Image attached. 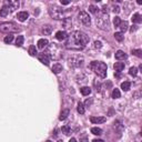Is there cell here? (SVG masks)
I'll return each mask as SVG.
<instances>
[{
    "label": "cell",
    "instance_id": "1",
    "mask_svg": "<svg viewBox=\"0 0 142 142\" xmlns=\"http://www.w3.org/2000/svg\"><path fill=\"white\" fill-rule=\"evenodd\" d=\"M90 38L82 31H73L66 41V48L71 50H81L88 44Z\"/></svg>",
    "mask_w": 142,
    "mask_h": 142
},
{
    "label": "cell",
    "instance_id": "2",
    "mask_svg": "<svg viewBox=\"0 0 142 142\" xmlns=\"http://www.w3.org/2000/svg\"><path fill=\"white\" fill-rule=\"evenodd\" d=\"M96 25L97 27L102 30H109V28H110V20H109V15H108V11L106 10V7H103L97 13Z\"/></svg>",
    "mask_w": 142,
    "mask_h": 142
},
{
    "label": "cell",
    "instance_id": "3",
    "mask_svg": "<svg viewBox=\"0 0 142 142\" xmlns=\"http://www.w3.org/2000/svg\"><path fill=\"white\" fill-rule=\"evenodd\" d=\"M90 68L94 71L97 75H99L100 78H106V65L105 62H101V61H92L90 63Z\"/></svg>",
    "mask_w": 142,
    "mask_h": 142
},
{
    "label": "cell",
    "instance_id": "4",
    "mask_svg": "<svg viewBox=\"0 0 142 142\" xmlns=\"http://www.w3.org/2000/svg\"><path fill=\"white\" fill-rule=\"evenodd\" d=\"M47 56L49 59L52 60H59L61 58V49L57 43H51L50 46H47Z\"/></svg>",
    "mask_w": 142,
    "mask_h": 142
},
{
    "label": "cell",
    "instance_id": "5",
    "mask_svg": "<svg viewBox=\"0 0 142 142\" xmlns=\"http://www.w3.org/2000/svg\"><path fill=\"white\" fill-rule=\"evenodd\" d=\"M49 15L54 20H63V18H65V11L60 7L53 6L49 8Z\"/></svg>",
    "mask_w": 142,
    "mask_h": 142
},
{
    "label": "cell",
    "instance_id": "6",
    "mask_svg": "<svg viewBox=\"0 0 142 142\" xmlns=\"http://www.w3.org/2000/svg\"><path fill=\"white\" fill-rule=\"evenodd\" d=\"M0 31L4 32V34L12 35L13 32L20 31V29H19V28L13 22H3V23L0 25Z\"/></svg>",
    "mask_w": 142,
    "mask_h": 142
},
{
    "label": "cell",
    "instance_id": "7",
    "mask_svg": "<svg viewBox=\"0 0 142 142\" xmlns=\"http://www.w3.org/2000/svg\"><path fill=\"white\" fill-rule=\"evenodd\" d=\"M78 19L86 27H90V25H91V18H90L89 13L86 11H80L79 15H78Z\"/></svg>",
    "mask_w": 142,
    "mask_h": 142
},
{
    "label": "cell",
    "instance_id": "8",
    "mask_svg": "<svg viewBox=\"0 0 142 142\" xmlns=\"http://www.w3.org/2000/svg\"><path fill=\"white\" fill-rule=\"evenodd\" d=\"M69 66L73 68H77V67H81L83 65V57L81 56H74V57H71L69 58Z\"/></svg>",
    "mask_w": 142,
    "mask_h": 142
},
{
    "label": "cell",
    "instance_id": "9",
    "mask_svg": "<svg viewBox=\"0 0 142 142\" xmlns=\"http://www.w3.org/2000/svg\"><path fill=\"white\" fill-rule=\"evenodd\" d=\"M4 6L8 9H10L11 11H15L16 9L19 8L20 3H19V1H16V0H10V1H4Z\"/></svg>",
    "mask_w": 142,
    "mask_h": 142
},
{
    "label": "cell",
    "instance_id": "10",
    "mask_svg": "<svg viewBox=\"0 0 142 142\" xmlns=\"http://www.w3.org/2000/svg\"><path fill=\"white\" fill-rule=\"evenodd\" d=\"M90 121L93 124H99V123H103L106 121V119L105 117H91L90 118Z\"/></svg>",
    "mask_w": 142,
    "mask_h": 142
},
{
    "label": "cell",
    "instance_id": "11",
    "mask_svg": "<svg viewBox=\"0 0 142 142\" xmlns=\"http://www.w3.org/2000/svg\"><path fill=\"white\" fill-rule=\"evenodd\" d=\"M38 59H39V61H40V62H42L43 65L49 66V62H50V59H49V57L47 56V54H44V53L39 54V56H38Z\"/></svg>",
    "mask_w": 142,
    "mask_h": 142
},
{
    "label": "cell",
    "instance_id": "12",
    "mask_svg": "<svg viewBox=\"0 0 142 142\" xmlns=\"http://www.w3.org/2000/svg\"><path fill=\"white\" fill-rule=\"evenodd\" d=\"M17 18L19 21H26L29 18V13H28L27 11H21V12H18Z\"/></svg>",
    "mask_w": 142,
    "mask_h": 142
},
{
    "label": "cell",
    "instance_id": "13",
    "mask_svg": "<svg viewBox=\"0 0 142 142\" xmlns=\"http://www.w3.org/2000/svg\"><path fill=\"white\" fill-rule=\"evenodd\" d=\"M41 32H42L43 35H46V36L51 35V32H52V27H51L50 25L43 26V27H42V29H41Z\"/></svg>",
    "mask_w": 142,
    "mask_h": 142
},
{
    "label": "cell",
    "instance_id": "14",
    "mask_svg": "<svg viewBox=\"0 0 142 142\" xmlns=\"http://www.w3.org/2000/svg\"><path fill=\"white\" fill-rule=\"evenodd\" d=\"M48 43H49V41L47 39H40L37 44H38V48L39 49H44V48H47Z\"/></svg>",
    "mask_w": 142,
    "mask_h": 142
},
{
    "label": "cell",
    "instance_id": "15",
    "mask_svg": "<svg viewBox=\"0 0 142 142\" xmlns=\"http://www.w3.org/2000/svg\"><path fill=\"white\" fill-rule=\"evenodd\" d=\"M67 32L66 31H58L56 34V38L58 40H60V41H62V40H66L67 39Z\"/></svg>",
    "mask_w": 142,
    "mask_h": 142
},
{
    "label": "cell",
    "instance_id": "16",
    "mask_svg": "<svg viewBox=\"0 0 142 142\" xmlns=\"http://www.w3.org/2000/svg\"><path fill=\"white\" fill-rule=\"evenodd\" d=\"M115 59H118V60H124V59H127V54L122 50H118L115 52Z\"/></svg>",
    "mask_w": 142,
    "mask_h": 142
},
{
    "label": "cell",
    "instance_id": "17",
    "mask_svg": "<svg viewBox=\"0 0 142 142\" xmlns=\"http://www.w3.org/2000/svg\"><path fill=\"white\" fill-rule=\"evenodd\" d=\"M62 25L63 27L66 28V29H69L71 28V26H72V20H71V18H65L62 21Z\"/></svg>",
    "mask_w": 142,
    "mask_h": 142
},
{
    "label": "cell",
    "instance_id": "18",
    "mask_svg": "<svg viewBox=\"0 0 142 142\" xmlns=\"http://www.w3.org/2000/svg\"><path fill=\"white\" fill-rule=\"evenodd\" d=\"M52 71H53V73H56V74L60 73L61 71H62V65H60V63H54L53 67H52Z\"/></svg>",
    "mask_w": 142,
    "mask_h": 142
},
{
    "label": "cell",
    "instance_id": "19",
    "mask_svg": "<svg viewBox=\"0 0 142 142\" xmlns=\"http://www.w3.org/2000/svg\"><path fill=\"white\" fill-rule=\"evenodd\" d=\"M132 22L133 23H141L142 22V16L140 13H134L132 17Z\"/></svg>",
    "mask_w": 142,
    "mask_h": 142
},
{
    "label": "cell",
    "instance_id": "20",
    "mask_svg": "<svg viewBox=\"0 0 142 142\" xmlns=\"http://www.w3.org/2000/svg\"><path fill=\"white\" fill-rule=\"evenodd\" d=\"M69 114H70V110H69V109H65V110L60 113V117H59V119H60L61 121H62V120H66Z\"/></svg>",
    "mask_w": 142,
    "mask_h": 142
},
{
    "label": "cell",
    "instance_id": "21",
    "mask_svg": "<svg viewBox=\"0 0 142 142\" xmlns=\"http://www.w3.org/2000/svg\"><path fill=\"white\" fill-rule=\"evenodd\" d=\"M124 69V63L123 62H115L114 63V70L117 72H121Z\"/></svg>",
    "mask_w": 142,
    "mask_h": 142
},
{
    "label": "cell",
    "instance_id": "22",
    "mask_svg": "<svg viewBox=\"0 0 142 142\" xmlns=\"http://www.w3.org/2000/svg\"><path fill=\"white\" fill-rule=\"evenodd\" d=\"M91 133L94 134V136H101L102 134V129H100L98 127H93L91 128Z\"/></svg>",
    "mask_w": 142,
    "mask_h": 142
},
{
    "label": "cell",
    "instance_id": "23",
    "mask_svg": "<svg viewBox=\"0 0 142 142\" xmlns=\"http://www.w3.org/2000/svg\"><path fill=\"white\" fill-rule=\"evenodd\" d=\"M128 27H129V26H128V22H127V21H121V23H120V26H119L118 28H120L121 32L123 34L124 31H127V30H128Z\"/></svg>",
    "mask_w": 142,
    "mask_h": 142
},
{
    "label": "cell",
    "instance_id": "24",
    "mask_svg": "<svg viewBox=\"0 0 142 142\" xmlns=\"http://www.w3.org/2000/svg\"><path fill=\"white\" fill-rule=\"evenodd\" d=\"M80 91H81L82 96H89V94L91 93V89H90L89 87H82V88L80 89Z\"/></svg>",
    "mask_w": 142,
    "mask_h": 142
},
{
    "label": "cell",
    "instance_id": "25",
    "mask_svg": "<svg viewBox=\"0 0 142 142\" xmlns=\"http://www.w3.org/2000/svg\"><path fill=\"white\" fill-rule=\"evenodd\" d=\"M130 87H131V83H130L129 81H124L121 83V89L123 90V91H129Z\"/></svg>",
    "mask_w": 142,
    "mask_h": 142
},
{
    "label": "cell",
    "instance_id": "26",
    "mask_svg": "<svg viewBox=\"0 0 142 142\" xmlns=\"http://www.w3.org/2000/svg\"><path fill=\"white\" fill-rule=\"evenodd\" d=\"M8 13H9V9L7 8L6 6H3L1 9H0V16H1V17H7Z\"/></svg>",
    "mask_w": 142,
    "mask_h": 142
},
{
    "label": "cell",
    "instance_id": "27",
    "mask_svg": "<svg viewBox=\"0 0 142 142\" xmlns=\"http://www.w3.org/2000/svg\"><path fill=\"white\" fill-rule=\"evenodd\" d=\"M77 110H78V112L80 113V114H83L84 112H86V108H84V106H83V103H81V102H79L78 103V106H77Z\"/></svg>",
    "mask_w": 142,
    "mask_h": 142
},
{
    "label": "cell",
    "instance_id": "28",
    "mask_svg": "<svg viewBox=\"0 0 142 142\" xmlns=\"http://www.w3.org/2000/svg\"><path fill=\"white\" fill-rule=\"evenodd\" d=\"M61 131H62V133H65L66 136H68V134L71 133V128L69 125H63V127L61 128Z\"/></svg>",
    "mask_w": 142,
    "mask_h": 142
},
{
    "label": "cell",
    "instance_id": "29",
    "mask_svg": "<svg viewBox=\"0 0 142 142\" xmlns=\"http://www.w3.org/2000/svg\"><path fill=\"white\" fill-rule=\"evenodd\" d=\"M111 96H112V98L113 99H118V98H120V97H121V93H120V90L119 89H113V91H112V94H111Z\"/></svg>",
    "mask_w": 142,
    "mask_h": 142
},
{
    "label": "cell",
    "instance_id": "30",
    "mask_svg": "<svg viewBox=\"0 0 142 142\" xmlns=\"http://www.w3.org/2000/svg\"><path fill=\"white\" fill-rule=\"evenodd\" d=\"M23 40H25L23 36H18L17 40H16V44H17L18 47H21V46L23 44Z\"/></svg>",
    "mask_w": 142,
    "mask_h": 142
},
{
    "label": "cell",
    "instance_id": "31",
    "mask_svg": "<svg viewBox=\"0 0 142 142\" xmlns=\"http://www.w3.org/2000/svg\"><path fill=\"white\" fill-rule=\"evenodd\" d=\"M114 38H115V40H118V41H122L123 40V38H124V36L122 32H115L114 34Z\"/></svg>",
    "mask_w": 142,
    "mask_h": 142
},
{
    "label": "cell",
    "instance_id": "32",
    "mask_svg": "<svg viewBox=\"0 0 142 142\" xmlns=\"http://www.w3.org/2000/svg\"><path fill=\"white\" fill-rule=\"evenodd\" d=\"M89 10H90V12L94 13V15H97V13L99 12V9H98V7L93 6V4H91V6H89Z\"/></svg>",
    "mask_w": 142,
    "mask_h": 142
},
{
    "label": "cell",
    "instance_id": "33",
    "mask_svg": "<svg viewBox=\"0 0 142 142\" xmlns=\"http://www.w3.org/2000/svg\"><path fill=\"white\" fill-rule=\"evenodd\" d=\"M29 54L32 57H35L36 54H37V49H36L35 46H30L29 47Z\"/></svg>",
    "mask_w": 142,
    "mask_h": 142
},
{
    "label": "cell",
    "instance_id": "34",
    "mask_svg": "<svg viewBox=\"0 0 142 142\" xmlns=\"http://www.w3.org/2000/svg\"><path fill=\"white\" fill-rule=\"evenodd\" d=\"M12 40H13V36L12 35H8V36L4 37L3 41L6 42V43H10V42H12Z\"/></svg>",
    "mask_w": 142,
    "mask_h": 142
},
{
    "label": "cell",
    "instance_id": "35",
    "mask_svg": "<svg viewBox=\"0 0 142 142\" xmlns=\"http://www.w3.org/2000/svg\"><path fill=\"white\" fill-rule=\"evenodd\" d=\"M129 73L131 75H133V77H136V75L138 74V69H137L136 67H131L130 68V70H129Z\"/></svg>",
    "mask_w": 142,
    "mask_h": 142
},
{
    "label": "cell",
    "instance_id": "36",
    "mask_svg": "<svg viewBox=\"0 0 142 142\" xmlns=\"http://www.w3.org/2000/svg\"><path fill=\"white\" fill-rule=\"evenodd\" d=\"M113 23H114V27H119L120 23H121V19L119 17H115L114 20H113Z\"/></svg>",
    "mask_w": 142,
    "mask_h": 142
},
{
    "label": "cell",
    "instance_id": "37",
    "mask_svg": "<svg viewBox=\"0 0 142 142\" xmlns=\"http://www.w3.org/2000/svg\"><path fill=\"white\" fill-rule=\"evenodd\" d=\"M132 53L136 54V56L139 57V58L142 57V50H140V49H138V50H132Z\"/></svg>",
    "mask_w": 142,
    "mask_h": 142
},
{
    "label": "cell",
    "instance_id": "38",
    "mask_svg": "<svg viewBox=\"0 0 142 142\" xmlns=\"http://www.w3.org/2000/svg\"><path fill=\"white\" fill-rule=\"evenodd\" d=\"M94 48L96 49H101L102 48V42L101 41H94Z\"/></svg>",
    "mask_w": 142,
    "mask_h": 142
},
{
    "label": "cell",
    "instance_id": "39",
    "mask_svg": "<svg viewBox=\"0 0 142 142\" xmlns=\"http://www.w3.org/2000/svg\"><path fill=\"white\" fill-rule=\"evenodd\" d=\"M112 11L114 13H119L120 12V7L119 6H113L112 7Z\"/></svg>",
    "mask_w": 142,
    "mask_h": 142
},
{
    "label": "cell",
    "instance_id": "40",
    "mask_svg": "<svg viewBox=\"0 0 142 142\" xmlns=\"http://www.w3.org/2000/svg\"><path fill=\"white\" fill-rule=\"evenodd\" d=\"M92 102H93V101H92V99H88V100L84 102L83 106H90L92 105Z\"/></svg>",
    "mask_w": 142,
    "mask_h": 142
},
{
    "label": "cell",
    "instance_id": "41",
    "mask_svg": "<svg viewBox=\"0 0 142 142\" xmlns=\"http://www.w3.org/2000/svg\"><path fill=\"white\" fill-rule=\"evenodd\" d=\"M61 4H63V6H67V4L70 3V1H68V0H61Z\"/></svg>",
    "mask_w": 142,
    "mask_h": 142
},
{
    "label": "cell",
    "instance_id": "42",
    "mask_svg": "<svg viewBox=\"0 0 142 142\" xmlns=\"http://www.w3.org/2000/svg\"><path fill=\"white\" fill-rule=\"evenodd\" d=\"M137 29H138V27H137V26H132V27L130 28V32H134Z\"/></svg>",
    "mask_w": 142,
    "mask_h": 142
},
{
    "label": "cell",
    "instance_id": "43",
    "mask_svg": "<svg viewBox=\"0 0 142 142\" xmlns=\"http://www.w3.org/2000/svg\"><path fill=\"white\" fill-rule=\"evenodd\" d=\"M92 142H105V141H103V140H100V139H94V140L92 141Z\"/></svg>",
    "mask_w": 142,
    "mask_h": 142
},
{
    "label": "cell",
    "instance_id": "44",
    "mask_svg": "<svg viewBox=\"0 0 142 142\" xmlns=\"http://www.w3.org/2000/svg\"><path fill=\"white\" fill-rule=\"evenodd\" d=\"M69 142H77V140H75V139H74V138H71Z\"/></svg>",
    "mask_w": 142,
    "mask_h": 142
},
{
    "label": "cell",
    "instance_id": "45",
    "mask_svg": "<svg viewBox=\"0 0 142 142\" xmlns=\"http://www.w3.org/2000/svg\"><path fill=\"white\" fill-rule=\"evenodd\" d=\"M47 142H52V141H50V140H48V141H47Z\"/></svg>",
    "mask_w": 142,
    "mask_h": 142
},
{
    "label": "cell",
    "instance_id": "46",
    "mask_svg": "<svg viewBox=\"0 0 142 142\" xmlns=\"http://www.w3.org/2000/svg\"><path fill=\"white\" fill-rule=\"evenodd\" d=\"M58 142H62V141H61V140H59V141H58Z\"/></svg>",
    "mask_w": 142,
    "mask_h": 142
}]
</instances>
